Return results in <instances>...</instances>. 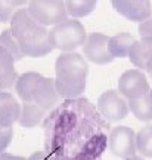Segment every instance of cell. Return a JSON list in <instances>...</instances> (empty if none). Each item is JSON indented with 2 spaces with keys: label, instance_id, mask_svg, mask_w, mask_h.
Instances as JSON below:
<instances>
[{
  "label": "cell",
  "instance_id": "5",
  "mask_svg": "<svg viewBox=\"0 0 152 160\" xmlns=\"http://www.w3.org/2000/svg\"><path fill=\"white\" fill-rule=\"evenodd\" d=\"M108 148L120 159H129L137 153L136 133L129 126H115L108 135Z\"/></svg>",
  "mask_w": 152,
  "mask_h": 160
},
{
  "label": "cell",
  "instance_id": "15",
  "mask_svg": "<svg viewBox=\"0 0 152 160\" xmlns=\"http://www.w3.org/2000/svg\"><path fill=\"white\" fill-rule=\"evenodd\" d=\"M45 116L46 110L41 108L36 102H24L21 105V116H19L18 123L22 128L31 129V128H36L37 125H40V122L43 120Z\"/></svg>",
  "mask_w": 152,
  "mask_h": 160
},
{
  "label": "cell",
  "instance_id": "22",
  "mask_svg": "<svg viewBox=\"0 0 152 160\" xmlns=\"http://www.w3.org/2000/svg\"><path fill=\"white\" fill-rule=\"evenodd\" d=\"M18 9L15 6L9 5L6 0H0V22L6 24V22H11L12 17L15 15V12Z\"/></svg>",
  "mask_w": 152,
  "mask_h": 160
},
{
  "label": "cell",
  "instance_id": "26",
  "mask_svg": "<svg viewBox=\"0 0 152 160\" xmlns=\"http://www.w3.org/2000/svg\"><path fill=\"white\" fill-rule=\"evenodd\" d=\"M9 5L15 6V8H24L25 5H28L31 0H6Z\"/></svg>",
  "mask_w": 152,
  "mask_h": 160
},
{
  "label": "cell",
  "instance_id": "9",
  "mask_svg": "<svg viewBox=\"0 0 152 160\" xmlns=\"http://www.w3.org/2000/svg\"><path fill=\"white\" fill-rule=\"evenodd\" d=\"M111 5L117 13L131 22H143L151 18V0H111Z\"/></svg>",
  "mask_w": 152,
  "mask_h": 160
},
{
  "label": "cell",
  "instance_id": "14",
  "mask_svg": "<svg viewBox=\"0 0 152 160\" xmlns=\"http://www.w3.org/2000/svg\"><path fill=\"white\" fill-rule=\"evenodd\" d=\"M152 57V37H140L136 40L129 53L130 62L135 65L136 68L145 71L146 64Z\"/></svg>",
  "mask_w": 152,
  "mask_h": 160
},
{
  "label": "cell",
  "instance_id": "17",
  "mask_svg": "<svg viewBox=\"0 0 152 160\" xmlns=\"http://www.w3.org/2000/svg\"><path fill=\"white\" fill-rule=\"evenodd\" d=\"M99 0H65L68 15L74 19L89 17L96 9Z\"/></svg>",
  "mask_w": 152,
  "mask_h": 160
},
{
  "label": "cell",
  "instance_id": "16",
  "mask_svg": "<svg viewBox=\"0 0 152 160\" xmlns=\"http://www.w3.org/2000/svg\"><path fill=\"white\" fill-rule=\"evenodd\" d=\"M136 39L130 33H117L115 36L109 37V51L114 58H129L130 49Z\"/></svg>",
  "mask_w": 152,
  "mask_h": 160
},
{
  "label": "cell",
  "instance_id": "6",
  "mask_svg": "<svg viewBox=\"0 0 152 160\" xmlns=\"http://www.w3.org/2000/svg\"><path fill=\"white\" fill-rule=\"evenodd\" d=\"M97 110L108 122H120L130 113L129 99L124 98L118 91L109 89L102 93L97 99Z\"/></svg>",
  "mask_w": 152,
  "mask_h": 160
},
{
  "label": "cell",
  "instance_id": "13",
  "mask_svg": "<svg viewBox=\"0 0 152 160\" xmlns=\"http://www.w3.org/2000/svg\"><path fill=\"white\" fill-rule=\"evenodd\" d=\"M43 76L36 71H27L18 77L15 83L17 95L22 102H34V92Z\"/></svg>",
  "mask_w": 152,
  "mask_h": 160
},
{
  "label": "cell",
  "instance_id": "11",
  "mask_svg": "<svg viewBox=\"0 0 152 160\" xmlns=\"http://www.w3.org/2000/svg\"><path fill=\"white\" fill-rule=\"evenodd\" d=\"M21 116V105L11 92H0V126H13Z\"/></svg>",
  "mask_w": 152,
  "mask_h": 160
},
{
  "label": "cell",
  "instance_id": "21",
  "mask_svg": "<svg viewBox=\"0 0 152 160\" xmlns=\"http://www.w3.org/2000/svg\"><path fill=\"white\" fill-rule=\"evenodd\" d=\"M13 139L12 126H0V153H5Z\"/></svg>",
  "mask_w": 152,
  "mask_h": 160
},
{
  "label": "cell",
  "instance_id": "29",
  "mask_svg": "<svg viewBox=\"0 0 152 160\" xmlns=\"http://www.w3.org/2000/svg\"><path fill=\"white\" fill-rule=\"evenodd\" d=\"M149 97H151V99H152V89L149 91Z\"/></svg>",
  "mask_w": 152,
  "mask_h": 160
},
{
  "label": "cell",
  "instance_id": "27",
  "mask_svg": "<svg viewBox=\"0 0 152 160\" xmlns=\"http://www.w3.org/2000/svg\"><path fill=\"white\" fill-rule=\"evenodd\" d=\"M145 71H148L149 77L152 79V57H151V59L148 61V64H146V70H145Z\"/></svg>",
  "mask_w": 152,
  "mask_h": 160
},
{
  "label": "cell",
  "instance_id": "23",
  "mask_svg": "<svg viewBox=\"0 0 152 160\" xmlns=\"http://www.w3.org/2000/svg\"><path fill=\"white\" fill-rule=\"evenodd\" d=\"M139 34L140 37H152V17L139 24Z\"/></svg>",
  "mask_w": 152,
  "mask_h": 160
},
{
  "label": "cell",
  "instance_id": "28",
  "mask_svg": "<svg viewBox=\"0 0 152 160\" xmlns=\"http://www.w3.org/2000/svg\"><path fill=\"white\" fill-rule=\"evenodd\" d=\"M126 160H145V159H143V156H133V157H129Z\"/></svg>",
  "mask_w": 152,
  "mask_h": 160
},
{
  "label": "cell",
  "instance_id": "10",
  "mask_svg": "<svg viewBox=\"0 0 152 160\" xmlns=\"http://www.w3.org/2000/svg\"><path fill=\"white\" fill-rule=\"evenodd\" d=\"M61 98L62 97L58 92L55 79L41 77V80L36 88V92H34V102L40 105L41 108H45L46 111H49V110H52L59 104Z\"/></svg>",
  "mask_w": 152,
  "mask_h": 160
},
{
  "label": "cell",
  "instance_id": "8",
  "mask_svg": "<svg viewBox=\"0 0 152 160\" xmlns=\"http://www.w3.org/2000/svg\"><path fill=\"white\" fill-rule=\"evenodd\" d=\"M83 57L96 65L111 64L115 58L111 55L109 51V37L103 33L89 34L86 43L83 45Z\"/></svg>",
  "mask_w": 152,
  "mask_h": 160
},
{
  "label": "cell",
  "instance_id": "24",
  "mask_svg": "<svg viewBox=\"0 0 152 160\" xmlns=\"http://www.w3.org/2000/svg\"><path fill=\"white\" fill-rule=\"evenodd\" d=\"M27 160H58V159L53 154H49L47 151H41V150H39V151H34L33 154L30 156Z\"/></svg>",
  "mask_w": 152,
  "mask_h": 160
},
{
  "label": "cell",
  "instance_id": "19",
  "mask_svg": "<svg viewBox=\"0 0 152 160\" xmlns=\"http://www.w3.org/2000/svg\"><path fill=\"white\" fill-rule=\"evenodd\" d=\"M136 144H137V153L143 157L152 159V125L142 128L136 133Z\"/></svg>",
  "mask_w": 152,
  "mask_h": 160
},
{
  "label": "cell",
  "instance_id": "18",
  "mask_svg": "<svg viewBox=\"0 0 152 160\" xmlns=\"http://www.w3.org/2000/svg\"><path fill=\"white\" fill-rule=\"evenodd\" d=\"M129 107L131 114L140 122H151L152 120V99L149 93L137 99H130Z\"/></svg>",
  "mask_w": 152,
  "mask_h": 160
},
{
  "label": "cell",
  "instance_id": "2",
  "mask_svg": "<svg viewBox=\"0 0 152 160\" xmlns=\"http://www.w3.org/2000/svg\"><path fill=\"white\" fill-rule=\"evenodd\" d=\"M89 64L83 53L61 52L55 61V82L64 99L80 98L86 91Z\"/></svg>",
  "mask_w": 152,
  "mask_h": 160
},
{
  "label": "cell",
  "instance_id": "25",
  "mask_svg": "<svg viewBox=\"0 0 152 160\" xmlns=\"http://www.w3.org/2000/svg\"><path fill=\"white\" fill-rule=\"evenodd\" d=\"M0 160H27V159L22 157V156H15L5 151V153H0Z\"/></svg>",
  "mask_w": 152,
  "mask_h": 160
},
{
  "label": "cell",
  "instance_id": "20",
  "mask_svg": "<svg viewBox=\"0 0 152 160\" xmlns=\"http://www.w3.org/2000/svg\"><path fill=\"white\" fill-rule=\"evenodd\" d=\"M0 46H2V48H5L6 51L15 58V61H21V59L25 57V55L22 53V51H21L19 45H18L17 39H15L13 34H12L11 28L3 30V31L0 33Z\"/></svg>",
  "mask_w": 152,
  "mask_h": 160
},
{
  "label": "cell",
  "instance_id": "4",
  "mask_svg": "<svg viewBox=\"0 0 152 160\" xmlns=\"http://www.w3.org/2000/svg\"><path fill=\"white\" fill-rule=\"evenodd\" d=\"M27 9L30 15L45 27H55L69 17L65 0H31Z\"/></svg>",
  "mask_w": 152,
  "mask_h": 160
},
{
  "label": "cell",
  "instance_id": "3",
  "mask_svg": "<svg viewBox=\"0 0 152 160\" xmlns=\"http://www.w3.org/2000/svg\"><path fill=\"white\" fill-rule=\"evenodd\" d=\"M52 42L55 49L61 52H75V49L83 48L87 40L84 25L78 19L68 18L50 30Z\"/></svg>",
  "mask_w": 152,
  "mask_h": 160
},
{
  "label": "cell",
  "instance_id": "1",
  "mask_svg": "<svg viewBox=\"0 0 152 160\" xmlns=\"http://www.w3.org/2000/svg\"><path fill=\"white\" fill-rule=\"evenodd\" d=\"M11 31L25 57L41 58L49 55L55 45L47 27L39 24L30 15L28 9L21 8L11 19Z\"/></svg>",
  "mask_w": 152,
  "mask_h": 160
},
{
  "label": "cell",
  "instance_id": "7",
  "mask_svg": "<svg viewBox=\"0 0 152 160\" xmlns=\"http://www.w3.org/2000/svg\"><path fill=\"white\" fill-rule=\"evenodd\" d=\"M117 91L127 99H137L148 95L151 88L148 83L145 73L139 68L126 70L118 79V89Z\"/></svg>",
  "mask_w": 152,
  "mask_h": 160
},
{
  "label": "cell",
  "instance_id": "12",
  "mask_svg": "<svg viewBox=\"0 0 152 160\" xmlns=\"http://www.w3.org/2000/svg\"><path fill=\"white\" fill-rule=\"evenodd\" d=\"M15 58L0 46V92L15 86L17 83L19 76L15 70Z\"/></svg>",
  "mask_w": 152,
  "mask_h": 160
}]
</instances>
